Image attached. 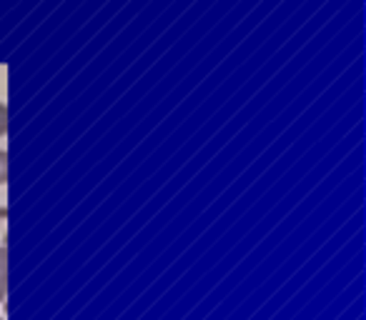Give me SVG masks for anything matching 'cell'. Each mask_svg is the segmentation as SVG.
I'll return each instance as SVG.
<instances>
[{"mask_svg": "<svg viewBox=\"0 0 366 320\" xmlns=\"http://www.w3.org/2000/svg\"><path fill=\"white\" fill-rule=\"evenodd\" d=\"M0 185H8V150L0 148Z\"/></svg>", "mask_w": 366, "mask_h": 320, "instance_id": "obj_2", "label": "cell"}, {"mask_svg": "<svg viewBox=\"0 0 366 320\" xmlns=\"http://www.w3.org/2000/svg\"><path fill=\"white\" fill-rule=\"evenodd\" d=\"M0 320H3V315H0Z\"/></svg>", "mask_w": 366, "mask_h": 320, "instance_id": "obj_4", "label": "cell"}, {"mask_svg": "<svg viewBox=\"0 0 366 320\" xmlns=\"http://www.w3.org/2000/svg\"><path fill=\"white\" fill-rule=\"evenodd\" d=\"M8 298V248L0 245V305Z\"/></svg>", "mask_w": 366, "mask_h": 320, "instance_id": "obj_1", "label": "cell"}, {"mask_svg": "<svg viewBox=\"0 0 366 320\" xmlns=\"http://www.w3.org/2000/svg\"><path fill=\"white\" fill-rule=\"evenodd\" d=\"M8 133V105L0 100V138Z\"/></svg>", "mask_w": 366, "mask_h": 320, "instance_id": "obj_3", "label": "cell"}]
</instances>
